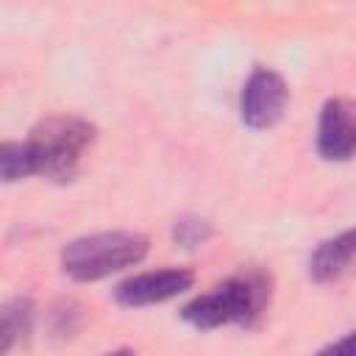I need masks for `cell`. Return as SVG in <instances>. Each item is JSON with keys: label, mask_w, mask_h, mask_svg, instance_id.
I'll list each match as a JSON object with an SVG mask.
<instances>
[{"label": "cell", "mask_w": 356, "mask_h": 356, "mask_svg": "<svg viewBox=\"0 0 356 356\" xmlns=\"http://www.w3.org/2000/svg\"><path fill=\"white\" fill-rule=\"evenodd\" d=\"M273 303V278L261 267H245L225 278L211 292L195 295L181 306V320L197 331H214L222 325L256 328Z\"/></svg>", "instance_id": "6da1fadb"}, {"label": "cell", "mask_w": 356, "mask_h": 356, "mask_svg": "<svg viewBox=\"0 0 356 356\" xmlns=\"http://www.w3.org/2000/svg\"><path fill=\"white\" fill-rule=\"evenodd\" d=\"M97 139L95 122L78 114H50L31 128L25 139L33 156L36 175L53 184H70L78 178L83 156Z\"/></svg>", "instance_id": "7a4b0ae2"}, {"label": "cell", "mask_w": 356, "mask_h": 356, "mask_svg": "<svg viewBox=\"0 0 356 356\" xmlns=\"http://www.w3.org/2000/svg\"><path fill=\"white\" fill-rule=\"evenodd\" d=\"M150 250V239L139 231H97L78 236L61 250V270L72 281L92 284L136 267Z\"/></svg>", "instance_id": "3957f363"}, {"label": "cell", "mask_w": 356, "mask_h": 356, "mask_svg": "<svg viewBox=\"0 0 356 356\" xmlns=\"http://www.w3.org/2000/svg\"><path fill=\"white\" fill-rule=\"evenodd\" d=\"M286 103H289V86L284 75L273 67H256L242 83L239 120L250 131H267L284 117Z\"/></svg>", "instance_id": "277c9868"}, {"label": "cell", "mask_w": 356, "mask_h": 356, "mask_svg": "<svg viewBox=\"0 0 356 356\" xmlns=\"http://www.w3.org/2000/svg\"><path fill=\"white\" fill-rule=\"evenodd\" d=\"M195 273L189 267H161V270H147L136 273L114 286V300L125 309H142V306H156L170 298L184 295L192 289Z\"/></svg>", "instance_id": "5b68a950"}, {"label": "cell", "mask_w": 356, "mask_h": 356, "mask_svg": "<svg viewBox=\"0 0 356 356\" xmlns=\"http://www.w3.org/2000/svg\"><path fill=\"white\" fill-rule=\"evenodd\" d=\"M314 145L323 161H350L356 156V100L353 97H328L323 103Z\"/></svg>", "instance_id": "8992f818"}, {"label": "cell", "mask_w": 356, "mask_h": 356, "mask_svg": "<svg viewBox=\"0 0 356 356\" xmlns=\"http://www.w3.org/2000/svg\"><path fill=\"white\" fill-rule=\"evenodd\" d=\"M356 259V228H345L328 239H323L309 256V278L314 284L337 281L350 261Z\"/></svg>", "instance_id": "52a82bcc"}, {"label": "cell", "mask_w": 356, "mask_h": 356, "mask_svg": "<svg viewBox=\"0 0 356 356\" xmlns=\"http://www.w3.org/2000/svg\"><path fill=\"white\" fill-rule=\"evenodd\" d=\"M36 306L28 295H14L0 309V353L11 356L14 348L25 345L33 334Z\"/></svg>", "instance_id": "ba28073f"}, {"label": "cell", "mask_w": 356, "mask_h": 356, "mask_svg": "<svg viewBox=\"0 0 356 356\" xmlns=\"http://www.w3.org/2000/svg\"><path fill=\"white\" fill-rule=\"evenodd\" d=\"M36 175L33 156L28 142H3L0 145V178L6 184H17Z\"/></svg>", "instance_id": "9c48e42d"}, {"label": "cell", "mask_w": 356, "mask_h": 356, "mask_svg": "<svg viewBox=\"0 0 356 356\" xmlns=\"http://www.w3.org/2000/svg\"><path fill=\"white\" fill-rule=\"evenodd\" d=\"M211 236H214V225L200 214H181L172 222V242L184 250H195L206 245Z\"/></svg>", "instance_id": "30bf717a"}, {"label": "cell", "mask_w": 356, "mask_h": 356, "mask_svg": "<svg viewBox=\"0 0 356 356\" xmlns=\"http://www.w3.org/2000/svg\"><path fill=\"white\" fill-rule=\"evenodd\" d=\"M81 323H83V314L75 300H58L50 309V334L58 339H70L81 328Z\"/></svg>", "instance_id": "8fae6325"}, {"label": "cell", "mask_w": 356, "mask_h": 356, "mask_svg": "<svg viewBox=\"0 0 356 356\" xmlns=\"http://www.w3.org/2000/svg\"><path fill=\"white\" fill-rule=\"evenodd\" d=\"M314 356H356V328L348 331L345 337H339L337 342H328Z\"/></svg>", "instance_id": "7c38bea8"}, {"label": "cell", "mask_w": 356, "mask_h": 356, "mask_svg": "<svg viewBox=\"0 0 356 356\" xmlns=\"http://www.w3.org/2000/svg\"><path fill=\"white\" fill-rule=\"evenodd\" d=\"M103 356H136V350H131V348H117V350H108V353H103Z\"/></svg>", "instance_id": "4fadbf2b"}]
</instances>
